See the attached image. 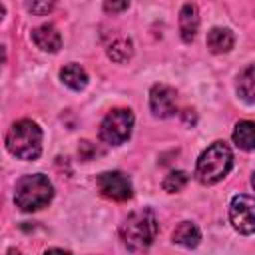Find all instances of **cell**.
<instances>
[{"mask_svg": "<svg viewBox=\"0 0 255 255\" xmlns=\"http://www.w3.org/2000/svg\"><path fill=\"white\" fill-rule=\"evenodd\" d=\"M6 147L18 159H38L42 153V129L32 120H18L6 133Z\"/></svg>", "mask_w": 255, "mask_h": 255, "instance_id": "7a4b0ae2", "label": "cell"}, {"mask_svg": "<svg viewBox=\"0 0 255 255\" xmlns=\"http://www.w3.org/2000/svg\"><path fill=\"white\" fill-rule=\"evenodd\" d=\"M26 8H28L32 14L44 16V14H48V12L54 8V4H52V2H28V4H26Z\"/></svg>", "mask_w": 255, "mask_h": 255, "instance_id": "ac0fdd59", "label": "cell"}, {"mask_svg": "<svg viewBox=\"0 0 255 255\" xmlns=\"http://www.w3.org/2000/svg\"><path fill=\"white\" fill-rule=\"evenodd\" d=\"M98 189L106 199L128 201L133 195V187L128 175L122 171H104L98 175Z\"/></svg>", "mask_w": 255, "mask_h": 255, "instance_id": "52a82bcc", "label": "cell"}, {"mask_svg": "<svg viewBox=\"0 0 255 255\" xmlns=\"http://www.w3.org/2000/svg\"><path fill=\"white\" fill-rule=\"evenodd\" d=\"M251 185H253V189H255V173L251 175Z\"/></svg>", "mask_w": 255, "mask_h": 255, "instance_id": "44dd1931", "label": "cell"}, {"mask_svg": "<svg viewBox=\"0 0 255 255\" xmlns=\"http://www.w3.org/2000/svg\"><path fill=\"white\" fill-rule=\"evenodd\" d=\"M171 239H173V243L191 249V247H197V243H199V239H201V233H199V229H197L195 223H191V221H181V223L173 229Z\"/></svg>", "mask_w": 255, "mask_h": 255, "instance_id": "4fadbf2b", "label": "cell"}, {"mask_svg": "<svg viewBox=\"0 0 255 255\" xmlns=\"http://www.w3.org/2000/svg\"><path fill=\"white\" fill-rule=\"evenodd\" d=\"M199 28V12L195 4H183L181 12H179V32H181V40L183 42H191L197 34Z\"/></svg>", "mask_w": 255, "mask_h": 255, "instance_id": "30bf717a", "label": "cell"}, {"mask_svg": "<svg viewBox=\"0 0 255 255\" xmlns=\"http://www.w3.org/2000/svg\"><path fill=\"white\" fill-rule=\"evenodd\" d=\"M54 187L50 179L42 173L24 175L16 181L14 201L22 211H38L52 201Z\"/></svg>", "mask_w": 255, "mask_h": 255, "instance_id": "277c9868", "label": "cell"}, {"mask_svg": "<svg viewBox=\"0 0 255 255\" xmlns=\"http://www.w3.org/2000/svg\"><path fill=\"white\" fill-rule=\"evenodd\" d=\"M229 221L235 231L249 235L255 231V197L239 193L231 197L229 203Z\"/></svg>", "mask_w": 255, "mask_h": 255, "instance_id": "8992f818", "label": "cell"}, {"mask_svg": "<svg viewBox=\"0 0 255 255\" xmlns=\"http://www.w3.org/2000/svg\"><path fill=\"white\" fill-rule=\"evenodd\" d=\"M44 255H70L68 251H64V249H58V247H52V249H48Z\"/></svg>", "mask_w": 255, "mask_h": 255, "instance_id": "ffe728a7", "label": "cell"}, {"mask_svg": "<svg viewBox=\"0 0 255 255\" xmlns=\"http://www.w3.org/2000/svg\"><path fill=\"white\" fill-rule=\"evenodd\" d=\"M233 141L239 149L253 151L255 149V122H251V120L237 122L235 129H233Z\"/></svg>", "mask_w": 255, "mask_h": 255, "instance_id": "7c38bea8", "label": "cell"}, {"mask_svg": "<svg viewBox=\"0 0 255 255\" xmlns=\"http://www.w3.org/2000/svg\"><path fill=\"white\" fill-rule=\"evenodd\" d=\"M131 54H133V44H131V40H128V38H118V40H114V42L108 46V56H110L114 62H118V64L128 62V60L131 58Z\"/></svg>", "mask_w": 255, "mask_h": 255, "instance_id": "2e32d148", "label": "cell"}, {"mask_svg": "<svg viewBox=\"0 0 255 255\" xmlns=\"http://www.w3.org/2000/svg\"><path fill=\"white\" fill-rule=\"evenodd\" d=\"M233 44H235V36L227 28L215 26V28H211L207 32V48L213 54H225V52H229L233 48Z\"/></svg>", "mask_w": 255, "mask_h": 255, "instance_id": "8fae6325", "label": "cell"}, {"mask_svg": "<svg viewBox=\"0 0 255 255\" xmlns=\"http://www.w3.org/2000/svg\"><path fill=\"white\" fill-rule=\"evenodd\" d=\"M157 217L149 207L131 211L120 225V239L129 251H145L157 237Z\"/></svg>", "mask_w": 255, "mask_h": 255, "instance_id": "6da1fadb", "label": "cell"}, {"mask_svg": "<svg viewBox=\"0 0 255 255\" xmlns=\"http://www.w3.org/2000/svg\"><path fill=\"white\" fill-rule=\"evenodd\" d=\"M149 108L157 118H169L177 112V92L167 84H155L149 90Z\"/></svg>", "mask_w": 255, "mask_h": 255, "instance_id": "ba28073f", "label": "cell"}, {"mask_svg": "<svg viewBox=\"0 0 255 255\" xmlns=\"http://www.w3.org/2000/svg\"><path fill=\"white\" fill-rule=\"evenodd\" d=\"M32 40L44 52H52L54 54V52H58L62 48V36L52 24H42V26L34 28L32 30Z\"/></svg>", "mask_w": 255, "mask_h": 255, "instance_id": "9c48e42d", "label": "cell"}, {"mask_svg": "<svg viewBox=\"0 0 255 255\" xmlns=\"http://www.w3.org/2000/svg\"><path fill=\"white\" fill-rule=\"evenodd\" d=\"M128 8H129V2H106L104 4L106 12H120V10H128Z\"/></svg>", "mask_w": 255, "mask_h": 255, "instance_id": "d6986e66", "label": "cell"}, {"mask_svg": "<svg viewBox=\"0 0 255 255\" xmlns=\"http://www.w3.org/2000/svg\"><path fill=\"white\" fill-rule=\"evenodd\" d=\"M237 94L243 102L255 104V66H247L237 76Z\"/></svg>", "mask_w": 255, "mask_h": 255, "instance_id": "9a60e30c", "label": "cell"}, {"mask_svg": "<svg viewBox=\"0 0 255 255\" xmlns=\"http://www.w3.org/2000/svg\"><path fill=\"white\" fill-rule=\"evenodd\" d=\"M187 181H189V175L185 171H181V169H175V171H169L165 175L161 185H163V189L167 193H177V191H181L187 185Z\"/></svg>", "mask_w": 255, "mask_h": 255, "instance_id": "e0dca14e", "label": "cell"}, {"mask_svg": "<svg viewBox=\"0 0 255 255\" xmlns=\"http://www.w3.org/2000/svg\"><path fill=\"white\" fill-rule=\"evenodd\" d=\"M133 128V114L129 108H116L108 112L100 124V139L108 145H122L129 139Z\"/></svg>", "mask_w": 255, "mask_h": 255, "instance_id": "5b68a950", "label": "cell"}, {"mask_svg": "<svg viewBox=\"0 0 255 255\" xmlns=\"http://www.w3.org/2000/svg\"><path fill=\"white\" fill-rule=\"evenodd\" d=\"M233 167V153L223 141L211 143L195 163V177L203 185H213L221 181Z\"/></svg>", "mask_w": 255, "mask_h": 255, "instance_id": "3957f363", "label": "cell"}, {"mask_svg": "<svg viewBox=\"0 0 255 255\" xmlns=\"http://www.w3.org/2000/svg\"><path fill=\"white\" fill-rule=\"evenodd\" d=\"M60 78H62V82L68 88H72L76 92H80V90H84L88 86V74H86V70L80 64H68V66H64L60 70Z\"/></svg>", "mask_w": 255, "mask_h": 255, "instance_id": "5bb4252c", "label": "cell"}]
</instances>
